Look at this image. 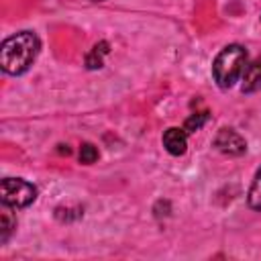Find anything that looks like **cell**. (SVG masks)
I'll return each instance as SVG.
<instances>
[{"mask_svg":"<svg viewBox=\"0 0 261 261\" xmlns=\"http://www.w3.org/2000/svg\"><path fill=\"white\" fill-rule=\"evenodd\" d=\"M247 204H249V208L261 212V167L257 169V173L251 181V188H249V194H247Z\"/></svg>","mask_w":261,"mask_h":261,"instance_id":"9c48e42d","label":"cell"},{"mask_svg":"<svg viewBox=\"0 0 261 261\" xmlns=\"http://www.w3.org/2000/svg\"><path fill=\"white\" fill-rule=\"evenodd\" d=\"M163 147L169 155H184L186 149H188V133L184 128H177V126H169L165 133H163Z\"/></svg>","mask_w":261,"mask_h":261,"instance_id":"5b68a950","label":"cell"},{"mask_svg":"<svg viewBox=\"0 0 261 261\" xmlns=\"http://www.w3.org/2000/svg\"><path fill=\"white\" fill-rule=\"evenodd\" d=\"M208 118H210V114L208 112H196V114H192V116H188V120L184 122V130L186 133H196V130H200L206 122H208Z\"/></svg>","mask_w":261,"mask_h":261,"instance_id":"30bf717a","label":"cell"},{"mask_svg":"<svg viewBox=\"0 0 261 261\" xmlns=\"http://www.w3.org/2000/svg\"><path fill=\"white\" fill-rule=\"evenodd\" d=\"M247 59H249V53L243 45H239V43L226 45L212 61V77L218 84V88H222V90L232 88L234 82L241 80V75L247 67Z\"/></svg>","mask_w":261,"mask_h":261,"instance_id":"7a4b0ae2","label":"cell"},{"mask_svg":"<svg viewBox=\"0 0 261 261\" xmlns=\"http://www.w3.org/2000/svg\"><path fill=\"white\" fill-rule=\"evenodd\" d=\"M214 147L224 153V155H230V157H237V155H243L247 151V141L232 128H220L214 137Z\"/></svg>","mask_w":261,"mask_h":261,"instance_id":"277c9868","label":"cell"},{"mask_svg":"<svg viewBox=\"0 0 261 261\" xmlns=\"http://www.w3.org/2000/svg\"><path fill=\"white\" fill-rule=\"evenodd\" d=\"M80 216H82V208H69V206L55 208V218L61 222H71V220H77Z\"/></svg>","mask_w":261,"mask_h":261,"instance_id":"7c38bea8","label":"cell"},{"mask_svg":"<svg viewBox=\"0 0 261 261\" xmlns=\"http://www.w3.org/2000/svg\"><path fill=\"white\" fill-rule=\"evenodd\" d=\"M80 161H82L84 165L96 163V161H98V149H96V145H92V143H82V147H80Z\"/></svg>","mask_w":261,"mask_h":261,"instance_id":"8fae6325","label":"cell"},{"mask_svg":"<svg viewBox=\"0 0 261 261\" xmlns=\"http://www.w3.org/2000/svg\"><path fill=\"white\" fill-rule=\"evenodd\" d=\"M92 2H102V0H92Z\"/></svg>","mask_w":261,"mask_h":261,"instance_id":"4fadbf2b","label":"cell"},{"mask_svg":"<svg viewBox=\"0 0 261 261\" xmlns=\"http://www.w3.org/2000/svg\"><path fill=\"white\" fill-rule=\"evenodd\" d=\"M108 49H110V45H108L106 41L96 43V45L90 49V53L86 55V67H88V69H100V67L104 65V55L108 53Z\"/></svg>","mask_w":261,"mask_h":261,"instance_id":"52a82bcc","label":"cell"},{"mask_svg":"<svg viewBox=\"0 0 261 261\" xmlns=\"http://www.w3.org/2000/svg\"><path fill=\"white\" fill-rule=\"evenodd\" d=\"M241 90L245 94H253L261 90V55H257L251 63H247L241 75Z\"/></svg>","mask_w":261,"mask_h":261,"instance_id":"8992f818","label":"cell"},{"mask_svg":"<svg viewBox=\"0 0 261 261\" xmlns=\"http://www.w3.org/2000/svg\"><path fill=\"white\" fill-rule=\"evenodd\" d=\"M37 188L20 177H4L0 184V202L10 208H27L35 202Z\"/></svg>","mask_w":261,"mask_h":261,"instance_id":"3957f363","label":"cell"},{"mask_svg":"<svg viewBox=\"0 0 261 261\" xmlns=\"http://www.w3.org/2000/svg\"><path fill=\"white\" fill-rule=\"evenodd\" d=\"M12 210L14 208L2 204V212H0V243H6L8 237L12 234V230L16 228V216L12 214Z\"/></svg>","mask_w":261,"mask_h":261,"instance_id":"ba28073f","label":"cell"},{"mask_svg":"<svg viewBox=\"0 0 261 261\" xmlns=\"http://www.w3.org/2000/svg\"><path fill=\"white\" fill-rule=\"evenodd\" d=\"M41 51V41L33 31H20L4 39L0 47V67L8 75H22L31 69Z\"/></svg>","mask_w":261,"mask_h":261,"instance_id":"6da1fadb","label":"cell"}]
</instances>
